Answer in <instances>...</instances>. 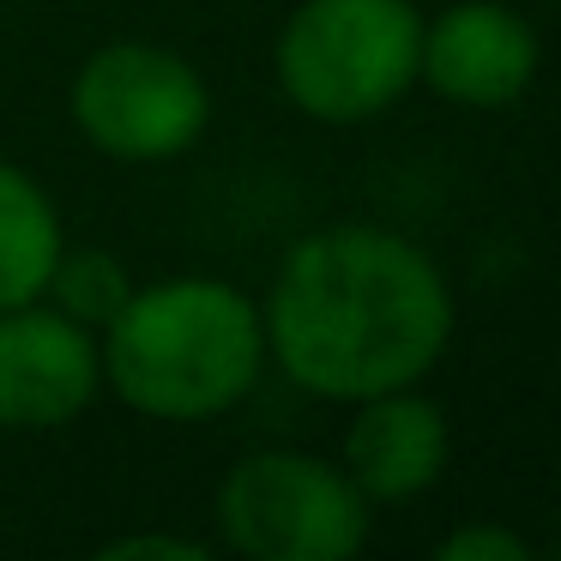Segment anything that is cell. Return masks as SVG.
<instances>
[{
	"mask_svg": "<svg viewBox=\"0 0 561 561\" xmlns=\"http://www.w3.org/2000/svg\"><path fill=\"white\" fill-rule=\"evenodd\" d=\"M266 351L314 399L416 387L453 339L447 272L375 224H332L284 254L260 308Z\"/></svg>",
	"mask_w": 561,
	"mask_h": 561,
	"instance_id": "cell-1",
	"label": "cell"
},
{
	"mask_svg": "<svg viewBox=\"0 0 561 561\" xmlns=\"http://www.w3.org/2000/svg\"><path fill=\"white\" fill-rule=\"evenodd\" d=\"M103 380L158 423H206L254 392L266 320L254 296L224 278H163L134 290L103 327Z\"/></svg>",
	"mask_w": 561,
	"mask_h": 561,
	"instance_id": "cell-2",
	"label": "cell"
},
{
	"mask_svg": "<svg viewBox=\"0 0 561 561\" xmlns=\"http://www.w3.org/2000/svg\"><path fill=\"white\" fill-rule=\"evenodd\" d=\"M423 13L411 0H302L278 31V85L302 115L351 127L416 85Z\"/></svg>",
	"mask_w": 561,
	"mask_h": 561,
	"instance_id": "cell-3",
	"label": "cell"
},
{
	"mask_svg": "<svg viewBox=\"0 0 561 561\" xmlns=\"http://www.w3.org/2000/svg\"><path fill=\"white\" fill-rule=\"evenodd\" d=\"M218 531L254 561H344L368 543V501L314 453H254L218 489Z\"/></svg>",
	"mask_w": 561,
	"mask_h": 561,
	"instance_id": "cell-4",
	"label": "cell"
},
{
	"mask_svg": "<svg viewBox=\"0 0 561 561\" xmlns=\"http://www.w3.org/2000/svg\"><path fill=\"white\" fill-rule=\"evenodd\" d=\"M73 122L103 158H182L211 122V91L194 61L158 43H110L73 73Z\"/></svg>",
	"mask_w": 561,
	"mask_h": 561,
	"instance_id": "cell-5",
	"label": "cell"
},
{
	"mask_svg": "<svg viewBox=\"0 0 561 561\" xmlns=\"http://www.w3.org/2000/svg\"><path fill=\"white\" fill-rule=\"evenodd\" d=\"M103 351L91 327L43 302L0 308V428H61L98 399Z\"/></svg>",
	"mask_w": 561,
	"mask_h": 561,
	"instance_id": "cell-6",
	"label": "cell"
},
{
	"mask_svg": "<svg viewBox=\"0 0 561 561\" xmlns=\"http://www.w3.org/2000/svg\"><path fill=\"white\" fill-rule=\"evenodd\" d=\"M537 61H543V43L525 13H513L501 0H459L435 25H423L416 79L465 110H501L531 91Z\"/></svg>",
	"mask_w": 561,
	"mask_h": 561,
	"instance_id": "cell-7",
	"label": "cell"
},
{
	"mask_svg": "<svg viewBox=\"0 0 561 561\" xmlns=\"http://www.w3.org/2000/svg\"><path fill=\"white\" fill-rule=\"evenodd\" d=\"M447 471V416L416 387H392L375 399H356L344 428V477L363 489V501H416Z\"/></svg>",
	"mask_w": 561,
	"mask_h": 561,
	"instance_id": "cell-8",
	"label": "cell"
},
{
	"mask_svg": "<svg viewBox=\"0 0 561 561\" xmlns=\"http://www.w3.org/2000/svg\"><path fill=\"white\" fill-rule=\"evenodd\" d=\"M61 211L25 170L0 163V308L43 302L61 260Z\"/></svg>",
	"mask_w": 561,
	"mask_h": 561,
	"instance_id": "cell-9",
	"label": "cell"
},
{
	"mask_svg": "<svg viewBox=\"0 0 561 561\" xmlns=\"http://www.w3.org/2000/svg\"><path fill=\"white\" fill-rule=\"evenodd\" d=\"M49 296L61 314H73L79 327H110L115 314H122V302L134 296V284H127V266L115 254H103V248H79V254L55 260V278H49Z\"/></svg>",
	"mask_w": 561,
	"mask_h": 561,
	"instance_id": "cell-10",
	"label": "cell"
},
{
	"mask_svg": "<svg viewBox=\"0 0 561 561\" xmlns=\"http://www.w3.org/2000/svg\"><path fill=\"white\" fill-rule=\"evenodd\" d=\"M435 556L440 561H525L531 543L519 531H507V525H459V531H447L435 543Z\"/></svg>",
	"mask_w": 561,
	"mask_h": 561,
	"instance_id": "cell-11",
	"label": "cell"
},
{
	"mask_svg": "<svg viewBox=\"0 0 561 561\" xmlns=\"http://www.w3.org/2000/svg\"><path fill=\"white\" fill-rule=\"evenodd\" d=\"M98 556H103V561H134V556L206 561V543H194V537H170V531H134V537H115V543H103Z\"/></svg>",
	"mask_w": 561,
	"mask_h": 561,
	"instance_id": "cell-12",
	"label": "cell"
}]
</instances>
